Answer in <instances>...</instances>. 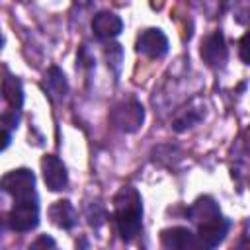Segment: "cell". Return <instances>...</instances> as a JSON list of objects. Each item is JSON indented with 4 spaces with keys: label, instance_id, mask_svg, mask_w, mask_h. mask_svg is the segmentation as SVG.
Here are the masks:
<instances>
[{
    "label": "cell",
    "instance_id": "cell-1",
    "mask_svg": "<svg viewBox=\"0 0 250 250\" xmlns=\"http://www.w3.org/2000/svg\"><path fill=\"white\" fill-rule=\"evenodd\" d=\"M113 217L117 232L131 242L143 230V197L133 186H123L113 197Z\"/></svg>",
    "mask_w": 250,
    "mask_h": 250
},
{
    "label": "cell",
    "instance_id": "cell-2",
    "mask_svg": "<svg viewBox=\"0 0 250 250\" xmlns=\"http://www.w3.org/2000/svg\"><path fill=\"white\" fill-rule=\"evenodd\" d=\"M109 121L123 133H135L143 127L145 107L135 98H125L109 109Z\"/></svg>",
    "mask_w": 250,
    "mask_h": 250
},
{
    "label": "cell",
    "instance_id": "cell-3",
    "mask_svg": "<svg viewBox=\"0 0 250 250\" xmlns=\"http://www.w3.org/2000/svg\"><path fill=\"white\" fill-rule=\"evenodd\" d=\"M8 225L12 230L27 232L39 225V197H21L14 199V207L8 213Z\"/></svg>",
    "mask_w": 250,
    "mask_h": 250
},
{
    "label": "cell",
    "instance_id": "cell-4",
    "mask_svg": "<svg viewBox=\"0 0 250 250\" xmlns=\"http://www.w3.org/2000/svg\"><path fill=\"white\" fill-rule=\"evenodd\" d=\"M199 55H201L203 62L211 68H223L227 64L229 47H227V41H225V35L221 29H215L213 33H209L201 39Z\"/></svg>",
    "mask_w": 250,
    "mask_h": 250
},
{
    "label": "cell",
    "instance_id": "cell-5",
    "mask_svg": "<svg viewBox=\"0 0 250 250\" xmlns=\"http://www.w3.org/2000/svg\"><path fill=\"white\" fill-rule=\"evenodd\" d=\"M2 189L6 193H10L14 199L37 195V191H35V174L29 168L10 170L2 178Z\"/></svg>",
    "mask_w": 250,
    "mask_h": 250
},
{
    "label": "cell",
    "instance_id": "cell-6",
    "mask_svg": "<svg viewBox=\"0 0 250 250\" xmlns=\"http://www.w3.org/2000/svg\"><path fill=\"white\" fill-rule=\"evenodd\" d=\"M229 229H230V221L225 215H219V217L199 225L197 234H195V238H197L195 250H213L215 246H219L225 240Z\"/></svg>",
    "mask_w": 250,
    "mask_h": 250
},
{
    "label": "cell",
    "instance_id": "cell-7",
    "mask_svg": "<svg viewBox=\"0 0 250 250\" xmlns=\"http://www.w3.org/2000/svg\"><path fill=\"white\" fill-rule=\"evenodd\" d=\"M137 53L148 59H162L168 53V37L158 27H146L137 37Z\"/></svg>",
    "mask_w": 250,
    "mask_h": 250
},
{
    "label": "cell",
    "instance_id": "cell-8",
    "mask_svg": "<svg viewBox=\"0 0 250 250\" xmlns=\"http://www.w3.org/2000/svg\"><path fill=\"white\" fill-rule=\"evenodd\" d=\"M41 172H43V180L45 186L51 191H62L68 186V172L66 166L62 164V160L55 154H45L41 158Z\"/></svg>",
    "mask_w": 250,
    "mask_h": 250
},
{
    "label": "cell",
    "instance_id": "cell-9",
    "mask_svg": "<svg viewBox=\"0 0 250 250\" xmlns=\"http://www.w3.org/2000/svg\"><path fill=\"white\" fill-rule=\"evenodd\" d=\"M123 29V20L109 10H102L92 18V31L102 41H111Z\"/></svg>",
    "mask_w": 250,
    "mask_h": 250
},
{
    "label": "cell",
    "instance_id": "cell-10",
    "mask_svg": "<svg viewBox=\"0 0 250 250\" xmlns=\"http://www.w3.org/2000/svg\"><path fill=\"white\" fill-rule=\"evenodd\" d=\"M160 242L166 250H195L197 238L186 227H170L160 232Z\"/></svg>",
    "mask_w": 250,
    "mask_h": 250
},
{
    "label": "cell",
    "instance_id": "cell-11",
    "mask_svg": "<svg viewBox=\"0 0 250 250\" xmlns=\"http://www.w3.org/2000/svg\"><path fill=\"white\" fill-rule=\"evenodd\" d=\"M186 215H188V219H189L195 227H199V225H203V223H207V221H211V219H215V217H219V215H223V213H221V209H219V203H217L211 195H201V197H197V199L188 207Z\"/></svg>",
    "mask_w": 250,
    "mask_h": 250
},
{
    "label": "cell",
    "instance_id": "cell-12",
    "mask_svg": "<svg viewBox=\"0 0 250 250\" xmlns=\"http://www.w3.org/2000/svg\"><path fill=\"white\" fill-rule=\"evenodd\" d=\"M41 88L45 90V94L49 96V100L53 102H62L68 94V82H66V76L64 72L59 68V66H51L47 72H45V78L41 82Z\"/></svg>",
    "mask_w": 250,
    "mask_h": 250
},
{
    "label": "cell",
    "instance_id": "cell-13",
    "mask_svg": "<svg viewBox=\"0 0 250 250\" xmlns=\"http://www.w3.org/2000/svg\"><path fill=\"white\" fill-rule=\"evenodd\" d=\"M49 219L55 227L70 230L76 225L78 215H76V209L72 207V203L68 199H59L49 207Z\"/></svg>",
    "mask_w": 250,
    "mask_h": 250
},
{
    "label": "cell",
    "instance_id": "cell-14",
    "mask_svg": "<svg viewBox=\"0 0 250 250\" xmlns=\"http://www.w3.org/2000/svg\"><path fill=\"white\" fill-rule=\"evenodd\" d=\"M2 94H4V100L8 102V105L12 109H21L23 105V86H21V80L14 74H10L8 70H4V78H2Z\"/></svg>",
    "mask_w": 250,
    "mask_h": 250
},
{
    "label": "cell",
    "instance_id": "cell-15",
    "mask_svg": "<svg viewBox=\"0 0 250 250\" xmlns=\"http://www.w3.org/2000/svg\"><path fill=\"white\" fill-rule=\"evenodd\" d=\"M203 115H205V113H203V109H201L199 105L189 104L188 107L178 109V113L174 115V121H172V129L178 131V133H182V131H186V129L197 125V123L203 119Z\"/></svg>",
    "mask_w": 250,
    "mask_h": 250
},
{
    "label": "cell",
    "instance_id": "cell-16",
    "mask_svg": "<svg viewBox=\"0 0 250 250\" xmlns=\"http://www.w3.org/2000/svg\"><path fill=\"white\" fill-rule=\"evenodd\" d=\"M234 162L238 168H250V127L242 131L234 145Z\"/></svg>",
    "mask_w": 250,
    "mask_h": 250
},
{
    "label": "cell",
    "instance_id": "cell-17",
    "mask_svg": "<svg viewBox=\"0 0 250 250\" xmlns=\"http://www.w3.org/2000/svg\"><path fill=\"white\" fill-rule=\"evenodd\" d=\"M104 53H105V59H107V66H111L115 76H117L119 70H121V62H123V49H121V45L119 43H109Z\"/></svg>",
    "mask_w": 250,
    "mask_h": 250
},
{
    "label": "cell",
    "instance_id": "cell-18",
    "mask_svg": "<svg viewBox=\"0 0 250 250\" xmlns=\"http://www.w3.org/2000/svg\"><path fill=\"white\" fill-rule=\"evenodd\" d=\"M86 219H88V223L92 227H102L104 221H105V209H104V205L98 203V201L88 203L86 205Z\"/></svg>",
    "mask_w": 250,
    "mask_h": 250
},
{
    "label": "cell",
    "instance_id": "cell-19",
    "mask_svg": "<svg viewBox=\"0 0 250 250\" xmlns=\"http://www.w3.org/2000/svg\"><path fill=\"white\" fill-rule=\"evenodd\" d=\"M18 123H20V111L18 109H8L2 113V129L14 131V129H18Z\"/></svg>",
    "mask_w": 250,
    "mask_h": 250
},
{
    "label": "cell",
    "instance_id": "cell-20",
    "mask_svg": "<svg viewBox=\"0 0 250 250\" xmlns=\"http://www.w3.org/2000/svg\"><path fill=\"white\" fill-rule=\"evenodd\" d=\"M234 20L242 25H250V2H238L234 6Z\"/></svg>",
    "mask_w": 250,
    "mask_h": 250
},
{
    "label": "cell",
    "instance_id": "cell-21",
    "mask_svg": "<svg viewBox=\"0 0 250 250\" xmlns=\"http://www.w3.org/2000/svg\"><path fill=\"white\" fill-rule=\"evenodd\" d=\"M238 57L244 64H250V31H246L238 41Z\"/></svg>",
    "mask_w": 250,
    "mask_h": 250
},
{
    "label": "cell",
    "instance_id": "cell-22",
    "mask_svg": "<svg viewBox=\"0 0 250 250\" xmlns=\"http://www.w3.org/2000/svg\"><path fill=\"white\" fill-rule=\"evenodd\" d=\"M27 250H55V240L49 236V234H39Z\"/></svg>",
    "mask_w": 250,
    "mask_h": 250
},
{
    "label": "cell",
    "instance_id": "cell-23",
    "mask_svg": "<svg viewBox=\"0 0 250 250\" xmlns=\"http://www.w3.org/2000/svg\"><path fill=\"white\" fill-rule=\"evenodd\" d=\"M230 250H250V234H242Z\"/></svg>",
    "mask_w": 250,
    "mask_h": 250
},
{
    "label": "cell",
    "instance_id": "cell-24",
    "mask_svg": "<svg viewBox=\"0 0 250 250\" xmlns=\"http://www.w3.org/2000/svg\"><path fill=\"white\" fill-rule=\"evenodd\" d=\"M10 143H12V131L2 129V150H6L10 146Z\"/></svg>",
    "mask_w": 250,
    "mask_h": 250
}]
</instances>
